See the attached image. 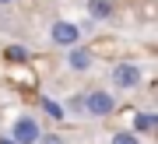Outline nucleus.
Returning a JSON list of instances; mask_svg holds the SVG:
<instances>
[{
    "label": "nucleus",
    "instance_id": "obj_1",
    "mask_svg": "<svg viewBox=\"0 0 158 144\" xmlns=\"http://www.w3.org/2000/svg\"><path fill=\"white\" fill-rule=\"evenodd\" d=\"M85 109L91 116H109V112L116 109V99L109 91H91V95H85Z\"/></svg>",
    "mask_w": 158,
    "mask_h": 144
},
{
    "label": "nucleus",
    "instance_id": "obj_4",
    "mask_svg": "<svg viewBox=\"0 0 158 144\" xmlns=\"http://www.w3.org/2000/svg\"><path fill=\"white\" fill-rule=\"evenodd\" d=\"M53 42L74 49V42H77V25H70V21H56V25H53Z\"/></svg>",
    "mask_w": 158,
    "mask_h": 144
},
{
    "label": "nucleus",
    "instance_id": "obj_8",
    "mask_svg": "<svg viewBox=\"0 0 158 144\" xmlns=\"http://www.w3.org/2000/svg\"><path fill=\"white\" fill-rule=\"evenodd\" d=\"M42 105H46V112H49V116H56V120L63 116V109H60V105L53 102V99H42Z\"/></svg>",
    "mask_w": 158,
    "mask_h": 144
},
{
    "label": "nucleus",
    "instance_id": "obj_11",
    "mask_svg": "<svg viewBox=\"0 0 158 144\" xmlns=\"http://www.w3.org/2000/svg\"><path fill=\"white\" fill-rule=\"evenodd\" d=\"M0 144H18V141H14V137H4V141H0Z\"/></svg>",
    "mask_w": 158,
    "mask_h": 144
},
{
    "label": "nucleus",
    "instance_id": "obj_12",
    "mask_svg": "<svg viewBox=\"0 0 158 144\" xmlns=\"http://www.w3.org/2000/svg\"><path fill=\"white\" fill-rule=\"evenodd\" d=\"M0 4H11V0H0Z\"/></svg>",
    "mask_w": 158,
    "mask_h": 144
},
{
    "label": "nucleus",
    "instance_id": "obj_9",
    "mask_svg": "<svg viewBox=\"0 0 158 144\" xmlns=\"http://www.w3.org/2000/svg\"><path fill=\"white\" fill-rule=\"evenodd\" d=\"M113 144H137V137H134V133H116Z\"/></svg>",
    "mask_w": 158,
    "mask_h": 144
},
{
    "label": "nucleus",
    "instance_id": "obj_10",
    "mask_svg": "<svg viewBox=\"0 0 158 144\" xmlns=\"http://www.w3.org/2000/svg\"><path fill=\"white\" fill-rule=\"evenodd\" d=\"M39 144H63V141H60V137H53V133H49V137H42Z\"/></svg>",
    "mask_w": 158,
    "mask_h": 144
},
{
    "label": "nucleus",
    "instance_id": "obj_3",
    "mask_svg": "<svg viewBox=\"0 0 158 144\" xmlns=\"http://www.w3.org/2000/svg\"><path fill=\"white\" fill-rule=\"evenodd\" d=\"M113 81H116V88H134V84H141V70L134 63H119L113 70Z\"/></svg>",
    "mask_w": 158,
    "mask_h": 144
},
{
    "label": "nucleus",
    "instance_id": "obj_5",
    "mask_svg": "<svg viewBox=\"0 0 158 144\" xmlns=\"http://www.w3.org/2000/svg\"><path fill=\"white\" fill-rule=\"evenodd\" d=\"M88 14L98 18V21L109 18V14H113V0H88Z\"/></svg>",
    "mask_w": 158,
    "mask_h": 144
},
{
    "label": "nucleus",
    "instance_id": "obj_2",
    "mask_svg": "<svg viewBox=\"0 0 158 144\" xmlns=\"http://www.w3.org/2000/svg\"><path fill=\"white\" fill-rule=\"evenodd\" d=\"M14 141H18V144H35V141H42L39 123L28 120V116H21V120L14 123Z\"/></svg>",
    "mask_w": 158,
    "mask_h": 144
},
{
    "label": "nucleus",
    "instance_id": "obj_7",
    "mask_svg": "<svg viewBox=\"0 0 158 144\" xmlns=\"http://www.w3.org/2000/svg\"><path fill=\"white\" fill-rule=\"evenodd\" d=\"M148 127H158V116H137V130H148Z\"/></svg>",
    "mask_w": 158,
    "mask_h": 144
},
{
    "label": "nucleus",
    "instance_id": "obj_6",
    "mask_svg": "<svg viewBox=\"0 0 158 144\" xmlns=\"http://www.w3.org/2000/svg\"><path fill=\"white\" fill-rule=\"evenodd\" d=\"M67 60H70V67H77V70H85V67L91 63V56H88L85 49H77V46H74V49H70V56H67Z\"/></svg>",
    "mask_w": 158,
    "mask_h": 144
}]
</instances>
